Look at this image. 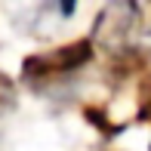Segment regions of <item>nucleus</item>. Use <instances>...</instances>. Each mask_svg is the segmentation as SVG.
Instances as JSON below:
<instances>
[{
	"label": "nucleus",
	"instance_id": "obj_1",
	"mask_svg": "<svg viewBox=\"0 0 151 151\" xmlns=\"http://www.w3.org/2000/svg\"><path fill=\"white\" fill-rule=\"evenodd\" d=\"M93 59V40H74V43L56 46L50 52H40V56H28L22 65V74L28 80L34 77H56V74H71L77 68H83Z\"/></svg>",
	"mask_w": 151,
	"mask_h": 151
},
{
	"label": "nucleus",
	"instance_id": "obj_2",
	"mask_svg": "<svg viewBox=\"0 0 151 151\" xmlns=\"http://www.w3.org/2000/svg\"><path fill=\"white\" fill-rule=\"evenodd\" d=\"M136 16H139V9H136L133 0H114L96 19V28H93L96 40H102V43H123V37L136 25Z\"/></svg>",
	"mask_w": 151,
	"mask_h": 151
},
{
	"label": "nucleus",
	"instance_id": "obj_3",
	"mask_svg": "<svg viewBox=\"0 0 151 151\" xmlns=\"http://www.w3.org/2000/svg\"><path fill=\"white\" fill-rule=\"evenodd\" d=\"M142 114L151 120V74L145 77V83H142Z\"/></svg>",
	"mask_w": 151,
	"mask_h": 151
},
{
	"label": "nucleus",
	"instance_id": "obj_4",
	"mask_svg": "<svg viewBox=\"0 0 151 151\" xmlns=\"http://www.w3.org/2000/svg\"><path fill=\"white\" fill-rule=\"evenodd\" d=\"M74 9H77V0H59V12L62 16H74Z\"/></svg>",
	"mask_w": 151,
	"mask_h": 151
}]
</instances>
